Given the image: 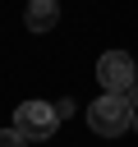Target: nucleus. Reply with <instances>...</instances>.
<instances>
[{"instance_id": "0eeeda50", "label": "nucleus", "mask_w": 138, "mask_h": 147, "mask_svg": "<svg viewBox=\"0 0 138 147\" xmlns=\"http://www.w3.org/2000/svg\"><path fill=\"white\" fill-rule=\"evenodd\" d=\"M133 133H138V110H133Z\"/></svg>"}, {"instance_id": "423d86ee", "label": "nucleus", "mask_w": 138, "mask_h": 147, "mask_svg": "<svg viewBox=\"0 0 138 147\" xmlns=\"http://www.w3.org/2000/svg\"><path fill=\"white\" fill-rule=\"evenodd\" d=\"M129 96H133V106H138V78H133V92H129Z\"/></svg>"}, {"instance_id": "f03ea898", "label": "nucleus", "mask_w": 138, "mask_h": 147, "mask_svg": "<svg viewBox=\"0 0 138 147\" xmlns=\"http://www.w3.org/2000/svg\"><path fill=\"white\" fill-rule=\"evenodd\" d=\"M9 129H18L28 142H46L55 129H60V110L51 106V101H23L18 110H14V124Z\"/></svg>"}, {"instance_id": "f257e3e1", "label": "nucleus", "mask_w": 138, "mask_h": 147, "mask_svg": "<svg viewBox=\"0 0 138 147\" xmlns=\"http://www.w3.org/2000/svg\"><path fill=\"white\" fill-rule=\"evenodd\" d=\"M133 96H120V92H101L92 106H87V129L97 138H120L133 129Z\"/></svg>"}, {"instance_id": "7ed1b4c3", "label": "nucleus", "mask_w": 138, "mask_h": 147, "mask_svg": "<svg viewBox=\"0 0 138 147\" xmlns=\"http://www.w3.org/2000/svg\"><path fill=\"white\" fill-rule=\"evenodd\" d=\"M133 78H138V64H133L129 51H106V55L97 60V83H101V92L129 96V92H133Z\"/></svg>"}, {"instance_id": "20e7f679", "label": "nucleus", "mask_w": 138, "mask_h": 147, "mask_svg": "<svg viewBox=\"0 0 138 147\" xmlns=\"http://www.w3.org/2000/svg\"><path fill=\"white\" fill-rule=\"evenodd\" d=\"M23 23H28V32H51L60 23V0H28Z\"/></svg>"}, {"instance_id": "39448f33", "label": "nucleus", "mask_w": 138, "mask_h": 147, "mask_svg": "<svg viewBox=\"0 0 138 147\" xmlns=\"http://www.w3.org/2000/svg\"><path fill=\"white\" fill-rule=\"evenodd\" d=\"M0 147H28V138L18 129H0Z\"/></svg>"}]
</instances>
